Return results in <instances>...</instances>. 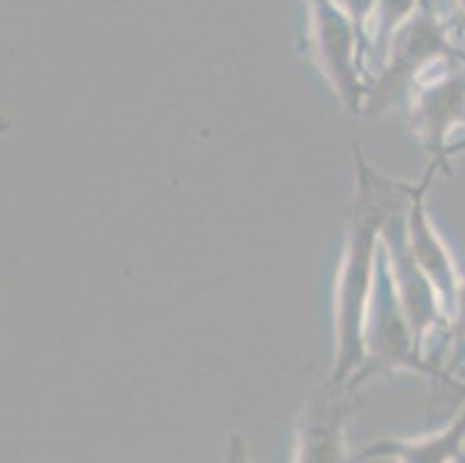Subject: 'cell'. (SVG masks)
<instances>
[{
  "mask_svg": "<svg viewBox=\"0 0 465 463\" xmlns=\"http://www.w3.org/2000/svg\"><path fill=\"white\" fill-rule=\"evenodd\" d=\"M357 181L359 190L354 197L352 218L348 227V241L342 253L341 271H338L336 290V368L329 380L331 388L348 385V377L357 373L361 377L363 368H369V350H366V325L369 308L373 299L375 269H378V250L382 246V227L391 211L405 197L403 181L378 176L366 165L359 146Z\"/></svg>",
  "mask_w": 465,
  "mask_h": 463,
  "instance_id": "6da1fadb",
  "label": "cell"
},
{
  "mask_svg": "<svg viewBox=\"0 0 465 463\" xmlns=\"http://www.w3.org/2000/svg\"><path fill=\"white\" fill-rule=\"evenodd\" d=\"M451 45V24L438 10L435 0H421L412 16L391 35L384 61L369 86L363 109L378 114L408 97L414 84L435 65L456 56Z\"/></svg>",
  "mask_w": 465,
  "mask_h": 463,
  "instance_id": "7a4b0ae2",
  "label": "cell"
},
{
  "mask_svg": "<svg viewBox=\"0 0 465 463\" xmlns=\"http://www.w3.org/2000/svg\"><path fill=\"white\" fill-rule=\"evenodd\" d=\"M311 15V45L315 61L327 76L341 102L352 114L363 112L366 82V49L350 15L338 0H306Z\"/></svg>",
  "mask_w": 465,
  "mask_h": 463,
  "instance_id": "3957f363",
  "label": "cell"
},
{
  "mask_svg": "<svg viewBox=\"0 0 465 463\" xmlns=\"http://www.w3.org/2000/svg\"><path fill=\"white\" fill-rule=\"evenodd\" d=\"M410 121L433 163L450 169V135L465 126V58L451 56L426 72L408 96Z\"/></svg>",
  "mask_w": 465,
  "mask_h": 463,
  "instance_id": "277c9868",
  "label": "cell"
},
{
  "mask_svg": "<svg viewBox=\"0 0 465 463\" xmlns=\"http://www.w3.org/2000/svg\"><path fill=\"white\" fill-rule=\"evenodd\" d=\"M440 165H430L424 181L420 186H408V209H405V235H408V248L414 262L420 265L426 278L430 280L438 299L442 304L447 320H456L463 311V280L459 269L451 260L450 250L445 248L442 239L435 235L433 225L426 216V190L433 181V174Z\"/></svg>",
  "mask_w": 465,
  "mask_h": 463,
  "instance_id": "5b68a950",
  "label": "cell"
},
{
  "mask_svg": "<svg viewBox=\"0 0 465 463\" xmlns=\"http://www.w3.org/2000/svg\"><path fill=\"white\" fill-rule=\"evenodd\" d=\"M345 389L327 388L320 398L308 406L297 436V449L292 463H345V419L352 413V403H345Z\"/></svg>",
  "mask_w": 465,
  "mask_h": 463,
  "instance_id": "8992f818",
  "label": "cell"
},
{
  "mask_svg": "<svg viewBox=\"0 0 465 463\" xmlns=\"http://www.w3.org/2000/svg\"><path fill=\"white\" fill-rule=\"evenodd\" d=\"M465 408L451 427L426 438H382L363 449L357 461L366 458H394L399 463H454L465 461Z\"/></svg>",
  "mask_w": 465,
  "mask_h": 463,
  "instance_id": "52a82bcc",
  "label": "cell"
},
{
  "mask_svg": "<svg viewBox=\"0 0 465 463\" xmlns=\"http://www.w3.org/2000/svg\"><path fill=\"white\" fill-rule=\"evenodd\" d=\"M341 7L350 15L354 28H357L359 37L363 42V49H366V56H369L371 46V21H373L375 7H378V0H338Z\"/></svg>",
  "mask_w": 465,
  "mask_h": 463,
  "instance_id": "ba28073f",
  "label": "cell"
},
{
  "mask_svg": "<svg viewBox=\"0 0 465 463\" xmlns=\"http://www.w3.org/2000/svg\"><path fill=\"white\" fill-rule=\"evenodd\" d=\"M225 463H251L246 452V443L241 440L239 433H234L230 438V445H227V452H225Z\"/></svg>",
  "mask_w": 465,
  "mask_h": 463,
  "instance_id": "9c48e42d",
  "label": "cell"
},
{
  "mask_svg": "<svg viewBox=\"0 0 465 463\" xmlns=\"http://www.w3.org/2000/svg\"><path fill=\"white\" fill-rule=\"evenodd\" d=\"M456 3V10L460 15V28H465V0H454Z\"/></svg>",
  "mask_w": 465,
  "mask_h": 463,
  "instance_id": "30bf717a",
  "label": "cell"
},
{
  "mask_svg": "<svg viewBox=\"0 0 465 463\" xmlns=\"http://www.w3.org/2000/svg\"><path fill=\"white\" fill-rule=\"evenodd\" d=\"M354 463H357V461H354Z\"/></svg>",
  "mask_w": 465,
  "mask_h": 463,
  "instance_id": "8fae6325",
  "label": "cell"
}]
</instances>
